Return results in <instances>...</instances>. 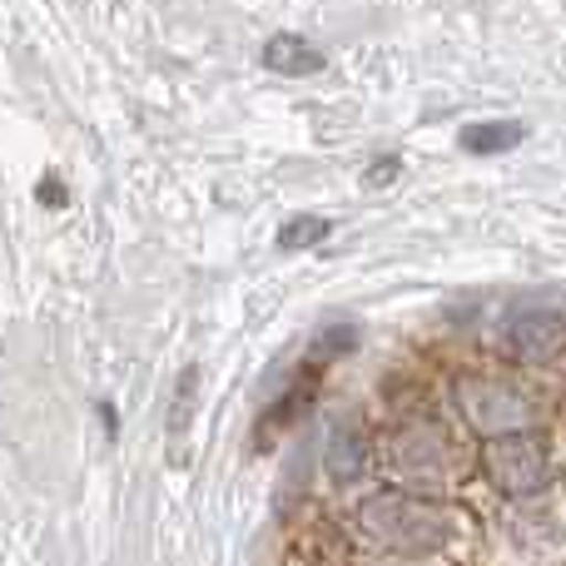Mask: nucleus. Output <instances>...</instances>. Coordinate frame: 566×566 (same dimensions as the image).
Returning <instances> with one entry per match:
<instances>
[{"instance_id": "nucleus-1", "label": "nucleus", "mask_w": 566, "mask_h": 566, "mask_svg": "<svg viewBox=\"0 0 566 566\" xmlns=\"http://www.w3.org/2000/svg\"><path fill=\"white\" fill-rule=\"evenodd\" d=\"M363 537H373L382 552H402V557H428L442 552L458 537V517L442 502L412 497V492H378L358 507Z\"/></svg>"}, {"instance_id": "nucleus-2", "label": "nucleus", "mask_w": 566, "mask_h": 566, "mask_svg": "<svg viewBox=\"0 0 566 566\" xmlns=\"http://www.w3.org/2000/svg\"><path fill=\"white\" fill-rule=\"evenodd\" d=\"M482 472L502 497H537L552 482V448L537 432H507V438H488L482 448Z\"/></svg>"}, {"instance_id": "nucleus-3", "label": "nucleus", "mask_w": 566, "mask_h": 566, "mask_svg": "<svg viewBox=\"0 0 566 566\" xmlns=\"http://www.w3.org/2000/svg\"><path fill=\"white\" fill-rule=\"evenodd\" d=\"M458 408L482 438H507V432L532 428V398L517 382L502 378H462L458 382Z\"/></svg>"}, {"instance_id": "nucleus-4", "label": "nucleus", "mask_w": 566, "mask_h": 566, "mask_svg": "<svg viewBox=\"0 0 566 566\" xmlns=\"http://www.w3.org/2000/svg\"><path fill=\"white\" fill-rule=\"evenodd\" d=\"M502 348H507V358L517 363H552L562 358L566 348V318L557 308H537V303H527V308H512L507 323H502Z\"/></svg>"}, {"instance_id": "nucleus-5", "label": "nucleus", "mask_w": 566, "mask_h": 566, "mask_svg": "<svg viewBox=\"0 0 566 566\" xmlns=\"http://www.w3.org/2000/svg\"><path fill=\"white\" fill-rule=\"evenodd\" d=\"M388 452H392V468L408 472V478H432V472H442L452 458L448 438H442L432 422H408V428L388 442Z\"/></svg>"}, {"instance_id": "nucleus-6", "label": "nucleus", "mask_w": 566, "mask_h": 566, "mask_svg": "<svg viewBox=\"0 0 566 566\" xmlns=\"http://www.w3.org/2000/svg\"><path fill=\"white\" fill-rule=\"evenodd\" d=\"M264 65L274 70V75L298 80V75H318L328 60H323V50H313L298 30H279V35L264 45Z\"/></svg>"}, {"instance_id": "nucleus-7", "label": "nucleus", "mask_w": 566, "mask_h": 566, "mask_svg": "<svg viewBox=\"0 0 566 566\" xmlns=\"http://www.w3.org/2000/svg\"><path fill=\"white\" fill-rule=\"evenodd\" d=\"M522 139H527V125H517V119H478V125L462 129V149L468 155H507Z\"/></svg>"}, {"instance_id": "nucleus-8", "label": "nucleus", "mask_w": 566, "mask_h": 566, "mask_svg": "<svg viewBox=\"0 0 566 566\" xmlns=\"http://www.w3.org/2000/svg\"><path fill=\"white\" fill-rule=\"evenodd\" d=\"M328 472L338 482H348V478H358L363 472V438L348 428V422H338L333 428V442H328Z\"/></svg>"}, {"instance_id": "nucleus-9", "label": "nucleus", "mask_w": 566, "mask_h": 566, "mask_svg": "<svg viewBox=\"0 0 566 566\" xmlns=\"http://www.w3.org/2000/svg\"><path fill=\"white\" fill-rule=\"evenodd\" d=\"M328 234H333V224L323 214H293L289 224L279 229V249H283V254H298V249L323 244Z\"/></svg>"}, {"instance_id": "nucleus-10", "label": "nucleus", "mask_w": 566, "mask_h": 566, "mask_svg": "<svg viewBox=\"0 0 566 566\" xmlns=\"http://www.w3.org/2000/svg\"><path fill=\"white\" fill-rule=\"evenodd\" d=\"M195 382H199V373H195V368H185V378H179L175 412H169V428H175V432H185V408H189V398H195Z\"/></svg>"}, {"instance_id": "nucleus-11", "label": "nucleus", "mask_w": 566, "mask_h": 566, "mask_svg": "<svg viewBox=\"0 0 566 566\" xmlns=\"http://www.w3.org/2000/svg\"><path fill=\"white\" fill-rule=\"evenodd\" d=\"M388 175H398V159H392V155H382V159H373V165H368V185L373 189H378Z\"/></svg>"}, {"instance_id": "nucleus-12", "label": "nucleus", "mask_w": 566, "mask_h": 566, "mask_svg": "<svg viewBox=\"0 0 566 566\" xmlns=\"http://www.w3.org/2000/svg\"><path fill=\"white\" fill-rule=\"evenodd\" d=\"M40 199H45L50 209H65V189H60V179H55V175L40 179Z\"/></svg>"}, {"instance_id": "nucleus-13", "label": "nucleus", "mask_w": 566, "mask_h": 566, "mask_svg": "<svg viewBox=\"0 0 566 566\" xmlns=\"http://www.w3.org/2000/svg\"><path fill=\"white\" fill-rule=\"evenodd\" d=\"M99 418H105V432H109V438H119V418H115V408H109V402H99Z\"/></svg>"}]
</instances>
